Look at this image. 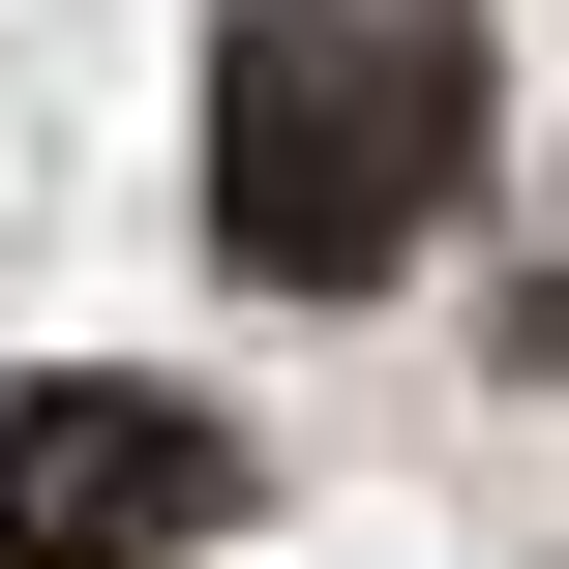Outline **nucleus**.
Segmentation results:
<instances>
[{
	"instance_id": "f257e3e1",
	"label": "nucleus",
	"mask_w": 569,
	"mask_h": 569,
	"mask_svg": "<svg viewBox=\"0 0 569 569\" xmlns=\"http://www.w3.org/2000/svg\"><path fill=\"white\" fill-rule=\"evenodd\" d=\"M480 120H510L480 0H240L210 30V270L240 300H390L450 240Z\"/></svg>"
},
{
	"instance_id": "f03ea898",
	"label": "nucleus",
	"mask_w": 569,
	"mask_h": 569,
	"mask_svg": "<svg viewBox=\"0 0 569 569\" xmlns=\"http://www.w3.org/2000/svg\"><path fill=\"white\" fill-rule=\"evenodd\" d=\"M210 510H240V420L210 390H150V360L0 390V569H180Z\"/></svg>"
}]
</instances>
